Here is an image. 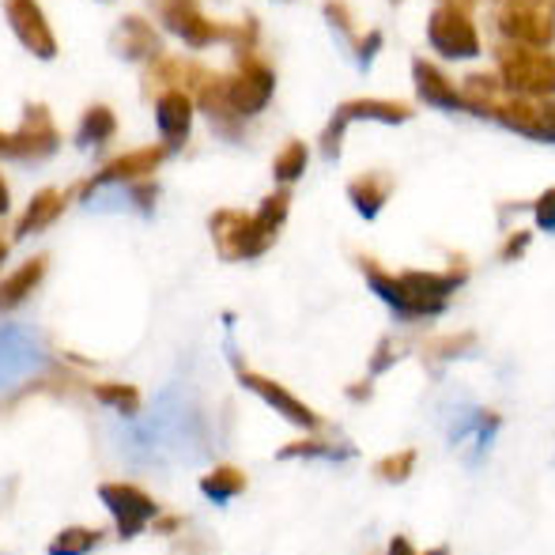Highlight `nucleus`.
I'll return each mask as SVG.
<instances>
[{
	"mask_svg": "<svg viewBox=\"0 0 555 555\" xmlns=\"http://www.w3.org/2000/svg\"><path fill=\"white\" fill-rule=\"evenodd\" d=\"M356 269L363 272L366 287H371L401 322L439 318L468 280V261L453 264V269H446V272H427V269L389 272L386 264L374 261L371 254H356Z\"/></svg>",
	"mask_w": 555,
	"mask_h": 555,
	"instance_id": "obj_1",
	"label": "nucleus"
},
{
	"mask_svg": "<svg viewBox=\"0 0 555 555\" xmlns=\"http://www.w3.org/2000/svg\"><path fill=\"white\" fill-rule=\"evenodd\" d=\"M468 114L499 121L503 129L518 132V137L541 140V144H555V99H526L511 95L503 80L491 73H473L461 83Z\"/></svg>",
	"mask_w": 555,
	"mask_h": 555,
	"instance_id": "obj_2",
	"label": "nucleus"
},
{
	"mask_svg": "<svg viewBox=\"0 0 555 555\" xmlns=\"http://www.w3.org/2000/svg\"><path fill=\"white\" fill-rule=\"evenodd\" d=\"M163 30L182 38L190 50H208V46H231V50H254L257 46V20L242 15L238 23H223L205 15L201 0H147Z\"/></svg>",
	"mask_w": 555,
	"mask_h": 555,
	"instance_id": "obj_3",
	"label": "nucleus"
},
{
	"mask_svg": "<svg viewBox=\"0 0 555 555\" xmlns=\"http://www.w3.org/2000/svg\"><path fill=\"white\" fill-rule=\"evenodd\" d=\"M208 238H212L220 261L242 264L257 261L272 249V242L280 238V231L264 220L261 212H242V208H216L208 216Z\"/></svg>",
	"mask_w": 555,
	"mask_h": 555,
	"instance_id": "obj_4",
	"label": "nucleus"
},
{
	"mask_svg": "<svg viewBox=\"0 0 555 555\" xmlns=\"http://www.w3.org/2000/svg\"><path fill=\"white\" fill-rule=\"evenodd\" d=\"M499 80L511 95L526 99H555V53L537 46L499 42L495 50Z\"/></svg>",
	"mask_w": 555,
	"mask_h": 555,
	"instance_id": "obj_5",
	"label": "nucleus"
},
{
	"mask_svg": "<svg viewBox=\"0 0 555 555\" xmlns=\"http://www.w3.org/2000/svg\"><path fill=\"white\" fill-rule=\"evenodd\" d=\"M276 95V73L269 61L254 50H234V73L223 76V99L238 117H254Z\"/></svg>",
	"mask_w": 555,
	"mask_h": 555,
	"instance_id": "obj_6",
	"label": "nucleus"
},
{
	"mask_svg": "<svg viewBox=\"0 0 555 555\" xmlns=\"http://www.w3.org/2000/svg\"><path fill=\"white\" fill-rule=\"evenodd\" d=\"M359 121H378V125H404L412 121V106L401 103V99H348V103H340L330 117V125L322 129V137H318V147H322L325 159H336L344 147V132L351 129V125Z\"/></svg>",
	"mask_w": 555,
	"mask_h": 555,
	"instance_id": "obj_7",
	"label": "nucleus"
},
{
	"mask_svg": "<svg viewBox=\"0 0 555 555\" xmlns=\"http://www.w3.org/2000/svg\"><path fill=\"white\" fill-rule=\"evenodd\" d=\"M234 378H238V386L242 389H249V393L257 397V401H264L272 412H276L284 424H292V427H299V431H307V435H318L325 427V416L322 412H314L307 401H299V397L292 393L287 386H280L276 378H269V374H257V371H249L242 359H234Z\"/></svg>",
	"mask_w": 555,
	"mask_h": 555,
	"instance_id": "obj_8",
	"label": "nucleus"
},
{
	"mask_svg": "<svg viewBox=\"0 0 555 555\" xmlns=\"http://www.w3.org/2000/svg\"><path fill=\"white\" fill-rule=\"evenodd\" d=\"M495 27L503 42L518 46H544L555 42V8L552 0H518V4H499Z\"/></svg>",
	"mask_w": 555,
	"mask_h": 555,
	"instance_id": "obj_9",
	"label": "nucleus"
},
{
	"mask_svg": "<svg viewBox=\"0 0 555 555\" xmlns=\"http://www.w3.org/2000/svg\"><path fill=\"white\" fill-rule=\"evenodd\" d=\"M427 42L446 61H473L480 53V30H476L468 8L439 4L427 15Z\"/></svg>",
	"mask_w": 555,
	"mask_h": 555,
	"instance_id": "obj_10",
	"label": "nucleus"
},
{
	"mask_svg": "<svg viewBox=\"0 0 555 555\" xmlns=\"http://www.w3.org/2000/svg\"><path fill=\"white\" fill-rule=\"evenodd\" d=\"M167 155L170 152L163 144H144V147H132V152L114 155V159H106L95 175L83 178V185L80 190H73V197L88 201L91 193L106 190V185H132V182H140V178H152L155 170L163 167Z\"/></svg>",
	"mask_w": 555,
	"mask_h": 555,
	"instance_id": "obj_11",
	"label": "nucleus"
},
{
	"mask_svg": "<svg viewBox=\"0 0 555 555\" xmlns=\"http://www.w3.org/2000/svg\"><path fill=\"white\" fill-rule=\"evenodd\" d=\"M99 499H103L106 511L114 514L117 537H121V541L140 537L159 518V503H155L144 488H137V483H99Z\"/></svg>",
	"mask_w": 555,
	"mask_h": 555,
	"instance_id": "obj_12",
	"label": "nucleus"
},
{
	"mask_svg": "<svg viewBox=\"0 0 555 555\" xmlns=\"http://www.w3.org/2000/svg\"><path fill=\"white\" fill-rule=\"evenodd\" d=\"M0 8H4V20H8V27H12L15 42H20L30 57H38V61L57 57L61 53L57 35H53L50 15L42 12L38 0H4Z\"/></svg>",
	"mask_w": 555,
	"mask_h": 555,
	"instance_id": "obj_13",
	"label": "nucleus"
},
{
	"mask_svg": "<svg viewBox=\"0 0 555 555\" xmlns=\"http://www.w3.org/2000/svg\"><path fill=\"white\" fill-rule=\"evenodd\" d=\"M61 147V129L53 121V111L46 103H27L20 117V129L12 132V155L8 159L20 163H38L50 159Z\"/></svg>",
	"mask_w": 555,
	"mask_h": 555,
	"instance_id": "obj_14",
	"label": "nucleus"
},
{
	"mask_svg": "<svg viewBox=\"0 0 555 555\" xmlns=\"http://www.w3.org/2000/svg\"><path fill=\"white\" fill-rule=\"evenodd\" d=\"M499 412L480 409V404H457V409L446 416V435L457 450H465L473 461H483V453L491 450L499 435Z\"/></svg>",
	"mask_w": 555,
	"mask_h": 555,
	"instance_id": "obj_15",
	"label": "nucleus"
},
{
	"mask_svg": "<svg viewBox=\"0 0 555 555\" xmlns=\"http://www.w3.org/2000/svg\"><path fill=\"white\" fill-rule=\"evenodd\" d=\"M111 50L129 65H147V61L163 53V38L144 15H121L111 35Z\"/></svg>",
	"mask_w": 555,
	"mask_h": 555,
	"instance_id": "obj_16",
	"label": "nucleus"
},
{
	"mask_svg": "<svg viewBox=\"0 0 555 555\" xmlns=\"http://www.w3.org/2000/svg\"><path fill=\"white\" fill-rule=\"evenodd\" d=\"M155 129H159V144L170 155L182 152L193 132V99L185 91H163L155 99Z\"/></svg>",
	"mask_w": 555,
	"mask_h": 555,
	"instance_id": "obj_17",
	"label": "nucleus"
},
{
	"mask_svg": "<svg viewBox=\"0 0 555 555\" xmlns=\"http://www.w3.org/2000/svg\"><path fill=\"white\" fill-rule=\"evenodd\" d=\"M412 83H416L420 103H427V106H431V111L468 114V106H465V95H461V88L450 80V76L442 73V68H435L431 61H424V57L412 61Z\"/></svg>",
	"mask_w": 555,
	"mask_h": 555,
	"instance_id": "obj_18",
	"label": "nucleus"
},
{
	"mask_svg": "<svg viewBox=\"0 0 555 555\" xmlns=\"http://www.w3.org/2000/svg\"><path fill=\"white\" fill-rule=\"evenodd\" d=\"M68 201H73V190L65 193V190H53V185L38 190L35 197L27 201V208L20 212V220H15L12 242H23V238H30V234L50 231V227L61 220V212H65Z\"/></svg>",
	"mask_w": 555,
	"mask_h": 555,
	"instance_id": "obj_19",
	"label": "nucleus"
},
{
	"mask_svg": "<svg viewBox=\"0 0 555 555\" xmlns=\"http://www.w3.org/2000/svg\"><path fill=\"white\" fill-rule=\"evenodd\" d=\"M393 197V178L386 170H366V175L351 178L348 182V201L363 220H378L382 208Z\"/></svg>",
	"mask_w": 555,
	"mask_h": 555,
	"instance_id": "obj_20",
	"label": "nucleus"
},
{
	"mask_svg": "<svg viewBox=\"0 0 555 555\" xmlns=\"http://www.w3.org/2000/svg\"><path fill=\"white\" fill-rule=\"evenodd\" d=\"M46 269H50V254H35L12 276L0 280V310H15L20 302H27L35 295V287L46 280Z\"/></svg>",
	"mask_w": 555,
	"mask_h": 555,
	"instance_id": "obj_21",
	"label": "nucleus"
},
{
	"mask_svg": "<svg viewBox=\"0 0 555 555\" xmlns=\"http://www.w3.org/2000/svg\"><path fill=\"white\" fill-rule=\"evenodd\" d=\"M117 137V114L114 106L95 103L80 114V129H76V144L80 147H106Z\"/></svg>",
	"mask_w": 555,
	"mask_h": 555,
	"instance_id": "obj_22",
	"label": "nucleus"
},
{
	"mask_svg": "<svg viewBox=\"0 0 555 555\" xmlns=\"http://www.w3.org/2000/svg\"><path fill=\"white\" fill-rule=\"evenodd\" d=\"M280 461H348L356 457V446L348 442H330V439H299V442H284L276 450Z\"/></svg>",
	"mask_w": 555,
	"mask_h": 555,
	"instance_id": "obj_23",
	"label": "nucleus"
},
{
	"mask_svg": "<svg viewBox=\"0 0 555 555\" xmlns=\"http://www.w3.org/2000/svg\"><path fill=\"white\" fill-rule=\"evenodd\" d=\"M246 483H249V476L242 473L238 465H220L201 480V495L216 506H227L231 499H238L242 491H246Z\"/></svg>",
	"mask_w": 555,
	"mask_h": 555,
	"instance_id": "obj_24",
	"label": "nucleus"
},
{
	"mask_svg": "<svg viewBox=\"0 0 555 555\" xmlns=\"http://www.w3.org/2000/svg\"><path fill=\"white\" fill-rule=\"evenodd\" d=\"M476 333H442V336H427L424 340V359L427 363H453V359H465L468 351H476Z\"/></svg>",
	"mask_w": 555,
	"mask_h": 555,
	"instance_id": "obj_25",
	"label": "nucleus"
},
{
	"mask_svg": "<svg viewBox=\"0 0 555 555\" xmlns=\"http://www.w3.org/2000/svg\"><path fill=\"white\" fill-rule=\"evenodd\" d=\"M307 167H310V147L302 140H287V144H280L276 159H272V178H276V185H292L307 175Z\"/></svg>",
	"mask_w": 555,
	"mask_h": 555,
	"instance_id": "obj_26",
	"label": "nucleus"
},
{
	"mask_svg": "<svg viewBox=\"0 0 555 555\" xmlns=\"http://www.w3.org/2000/svg\"><path fill=\"white\" fill-rule=\"evenodd\" d=\"M106 541L103 529H88V526H73V529H61L57 537L50 541V555H88L95 552L99 544Z\"/></svg>",
	"mask_w": 555,
	"mask_h": 555,
	"instance_id": "obj_27",
	"label": "nucleus"
},
{
	"mask_svg": "<svg viewBox=\"0 0 555 555\" xmlns=\"http://www.w3.org/2000/svg\"><path fill=\"white\" fill-rule=\"evenodd\" d=\"M91 393H95L99 404H111L117 416H125V420H132L140 412V389L129 386V382H99Z\"/></svg>",
	"mask_w": 555,
	"mask_h": 555,
	"instance_id": "obj_28",
	"label": "nucleus"
},
{
	"mask_svg": "<svg viewBox=\"0 0 555 555\" xmlns=\"http://www.w3.org/2000/svg\"><path fill=\"white\" fill-rule=\"evenodd\" d=\"M412 473H416V450H397L386 453L382 461H374V476L382 483H404Z\"/></svg>",
	"mask_w": 555,
	"mask_h": 555,
	"instance_id": "obj_29",
	"label": "nucleus"
},
{
	"mask_svg": "<svg viewBox=\"0 0 555 555\" xmlns=\"http://www.w3.org/2000/svg\"><path fill=\"white\" fill-rule=\"evenodd\" d=\"M325 20H330V27L348 42V50L363 38V30H356V15H351V8L344 4V0H325Z\"/></svg>",
	"mask_w": 555,
	"mask_h": 555,
	"instance_id": "obj_30",
	"label": "nucleus"
},
{
	"mask_svg": "<svg viewBox=\"0 0 555 555\" xmlns=\"http://www.w3.org/2000/svg\"><path fill=\"white\" fill-rule=\"evenodd\" d=\"M401 356H404L401 340H397V336H382L378 348H374V356H371V366H366V374H371V378H378V374H386L393 363H401Z\"/></svg>",
	"mask_w": 555,
	"mask_h": 555,
	"instance_id": "obj_31",
	"label": "nucleus"
},
{
	"mask_svg": "<svg viewBox=\"0 0 555 555\" xmlns=\"http://www.w3.org/2000/svg\"><path fill=\"white\" fill-rule=\"evenodd\" d=\"M129 201L137 212L152 216L155 212V201H159V182H152V178H140V182L129 185Z\"/></svg>",
	"mask_w": 555,
	"mask_h": 555,
	"instance_id": "obj_32",
	"label": "nucleus"
},
{
	"mask_svg": "<svg viewBox=\"0 0 555 555\" xmlns=\"http://www.w3.org/2000/svg\"><path fill=\"white\" fill-rule=\"evenodd\" d=\"M382 42H386V38H382V30H378V27H374V30H363V38H359V42L351 46V57H356V65H359V68H371V61L378 57Z\"/></svg>",
	"mask_w": 555,
	"mask_h": 555,
	"instance_id": "obj_33",
	"label": "nucleus"
},
{
	"mask_svg": "<svg viewBox=\"0 0 555 555\" xmlns=\"http://www.w3.org/2000/svg\"><path fill=\"white\" fill-rule=\"evenodd\" d=\"M533 220H537L541 231L555 234V185H552V190H544L541 197L533 201Z\"/></svg>",
	"mask_w": 555,
	"mask_h": 555,
	"instance_id": "obj_34",
	"label": "nucleus"
},
{
	"mask_svg": "<svg viewBox=\"0 0 555 555\" xmlns=\"http://www.w3.org/2000/svg\"><path fill=\"white\" fill-rule=\"evenodd\" d=\"M529 246H533V234H529V231H514L511 238L503 242V249H499V261H503V264H514L518 257H526V254H529Z\"/></svg>",
	"mask_w": 555,
	"mask_h": 555,
	"instance_id": "obj_35",
	"label": "nucleus"
},
{
	"mask_svg": "<svg viewBox=\"0 0 555 555\" xmlns=\"http://www.w3.org/2000/svg\"><path fill=\"white\" fill-rule=\"evenodd\" d=\"M371 393H374V378H371V374H366L363 382H351V386H348V397H351L356 404L371 401Z\"/></svg>",
	"mask_w": 555,
	"mask_h": 555,
	"instance_id": "obj_36",
	"label": "nucleus"
},
{
	"mask_svg": "<svg viewBox=\"0 0 555 555\" xmlns=\"http://www.w3.org/2000/svg\"><path fill=\"white\" fill-rule=\"evenodd\" d=\"M386 555H420L416 548H412V541L404 533H397L393 541H389V548H386Z\"/></svg>",
	"mask_w": 555,
	"mask_h": 555,
	"instance_id": "obj_37",
	"label": "nucleus"
},
{
	"mask_svg": "<svg viewBox=\"0 0 555 555\" xmlns=\"http://www.w3.org/2000/svg\"><path fill=\"white\" fill-rule=\"evenodd\" d=\"M12 212V190H8V182H4V175H0V220Z\"/></svg>",
	"mask_w": 555,
	"mask_h": 555,
	"instance_id": "obj_38",
	"label": "nucleus"
},
{
	"mask_svg": "<svg viewBox=\"0 0 555 555\" xmlns=\"http://www.w3.org/2000/svg\"><path fill=\"white\" fill-rule=\"evenodd\" d=\"M152 529L155 533H175V529H182V518H155Z\"/></svg>",
	"mask_w": 555,
	"mask_h": 555,
	"instance_id": "obj_39",
	"label": "nucleus"
},
{
	"mask_svg": "<svg viewBox=\"0 0 555 555\" xmlns=\"http://www.w3.org/2000/svg\"><path fill=\"white\" fill-rule=\"evenodd\" d=\"M442 4H457V8H473L476 0H442Z\"/></svg>",
	"mask_w": 555,
	"mask_h": 555,
	"instance_id": "obj_40",
	"label": "nucleus"
},
{
	"mask_svg": "<svg viewBox=\"0 0 555 555\" xmlns=\"http://www.w3.org/2000/svg\"><path fill=\"white\" fill-rule=\"evenodd\" d=\"M4 257H8V238H0V264H4Z\"/></svg>",
	"mask_w": 555,
	"mask_h": 555,
	"instance_id": "obj_41",
	"label": "nucleus"
},
{
	"mask_svg": "<svg viewBox=\"0 0 555 555\" xmlns=\"http://www.w3.org/2000/svg\"><path fill=\"white\" fill-rule=\"evenodd\" d=\"M503 4H518V0H503Z\"/></svg>",
	"mask_w": 555,
	"mask_h": 555,
	"instance_id": "obj_42",
	"label": "nucleus"
},
{
	"mask_svg": "<svg viewBox=\"0 0 555 555\" xmlns=\"http://www.w3.org/2000/svg\"><path fill=\"white\" fill-rule=\"evenodd\" d=\"M389 4H401V0H389Z\"/></svg>",
	"mask_w": 555,
	"mask_h": 555,
	"instance_id": "obj_43",
	"label": "nucleus"
},
{
	"mask_svg": "<svg viewBox=\"0 0 555 555\" xmlns=\"http://www.w3.org/2000/svg\"><path fill=\"white\" fill-rule=\"evenodd\" d=\"M552 8H555V0H552Z\"/></svg>",
	"mask_w": 555,
	"mask_h": 555,
	"instance_id": "obj_44",
	"label": "nucleus"
}]
</instances>
